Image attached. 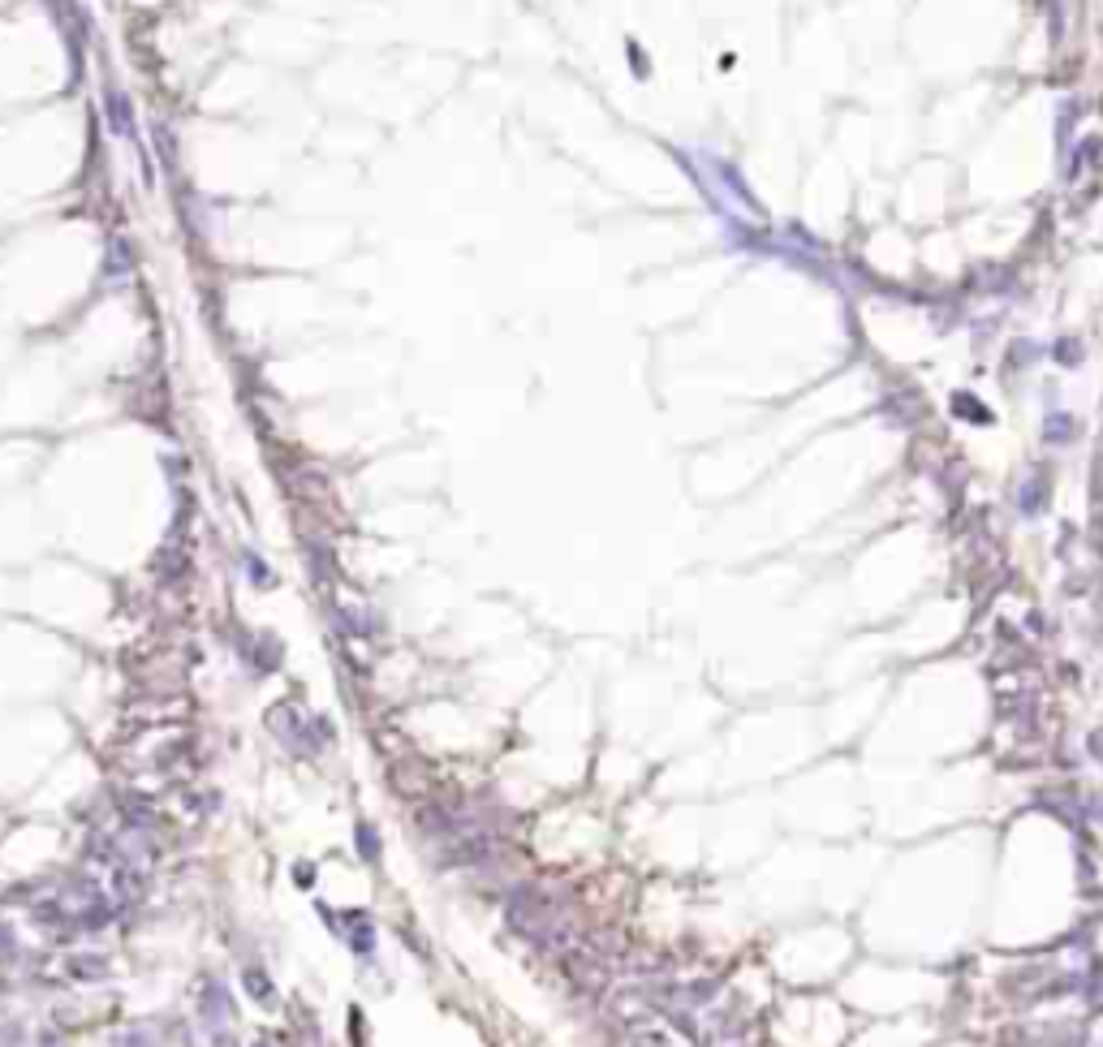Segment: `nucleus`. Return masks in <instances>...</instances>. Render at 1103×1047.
I'll return each instance as SVG.
<instances>
[{
  "instance_id": "1",
  "label": "nucleus",
  "mask_w": 1103,
  "mask_h": 1047,
  "mask_svg": "<svg viewBox=\"0 0 1103 1047\" xmlns=\"http://www.w3.org/2000/svg\"><path fill=\"white\" fill-rule=\"evenodd\" d=\"M389 784L397 793H405V798H418V793L431 789V767L422 758H401V763L389 767Z\"/></svg>"
},
{
  "instance_id": "2",
  "label": "nucleus",
  "mask_w": 1103,
  "mask_h": 1047,
  "mask_svg": "<svg viewBox=\"0 0 1103 1047\" xmlns=\"http://www.w3.org/2000/svg\"><path fill=\"white\" fill-rule=\"evenodd\" d=\"M198 1013H203V1022L212 1026V1030H221V1026L233 1022V1000H229V992H224L216 978H207L203 987H198Z\"/></svg>"
},
{
  "instance_id": "3",
  "label": "nucleus",
  "mask_w": 1103,
  "mask_h": 1047,
  "mask_svg": "<svg viewBox=\"0 0 1103 1047\" xmlns=\"http://www.w3.org/2000/svg\"><path fill=\"white\" fill-rule=\"evenodd\" d=\"M354 841H358V858H367V862H380V836H375V828H371V824H358Z\"/></svg>"
},
{
  "instance_id": "4",
  "label": "nucleus",
  "mask_w": 1103,
  "mask_h": 1047,
  "mask_svg": "<svg viewBox=\"0 0 1103 1047\" xmlns=\"http://www.w3.org/2000/svg\"><path fill=\"white\" fill-rule=\"evenodd\" d=\"M246 992L255 1000H272V983L263 970H246Z\"/></svg>"
}]
</instances>
